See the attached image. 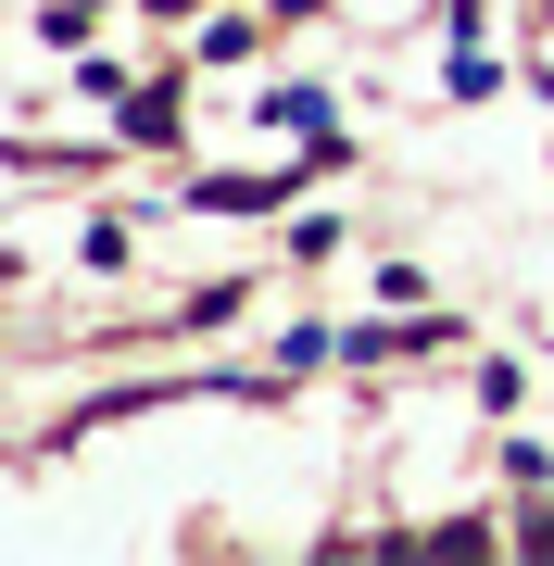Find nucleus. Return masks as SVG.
<instances>
[{"label":"nucleus","instance_id":"nucleus-4","mask_svg":"<svg viewBox=\"0 0 554 566\" xmlns=\"http://www.w3.org/2000/svg\"><path fill=\"white\" fill-rule=\"evenodd\" d=\"M139 13H165V25H177V13H202V0H139Z\"/></svg>","mask_w":554,"mask_h":566},{"label":"nucleus","instance_id":"nucleus-3","mask_svg":"<svg viewBox=\"0 0 554 566\" xmlns=\"http://www.w3.org/2000/svg\"><path fill=\"white\" fill-rule=\"evenodd\" d=\"M265 114H278V126H303V139H341V126H328V88H278Z\"/></svg>","mask_w":554,"mask_h":566},{"label":"nucleus","instance_id":"nucleus-1","mask_svg":"<svg viewBox=\"0 0 554 566\" xmlns=\"http://www.w3.org/2000/svg\"><path fill=\"white\" fill-rule=\"evenodd\" d=\"M114 126L165 151V139H177V88H114Z\"/></svg>","mask_w":554,"mask_h":566},{"label":"nucleus","instance_id":"nucleus-2","mask_svg":"<svg viewBox=\"0 0 554 566\" xmlns=\"http://www.w3.org/2000/svg\"><path fill=\"white\" fill-rule=\"evenodd\" d=\"M189 202H202V214H265V202H278V177H202Z\"/></svg>","mask_w":554,"mask_h":566}]
</instances>
